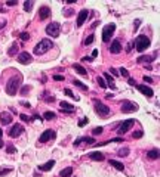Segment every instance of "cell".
Here are the masks:
<instances>
[{"label": "cell", "mask_w": 160, "mask_h": 177, "mask_svg": "<svg viewBox=\"0 0 160 177\" xmlns=\"http://www.w3.org/2000/svg\"><path fill=\"white\" fill-rule=\"evenodd\" d=\"M21 81H22V75H21V74L10 77V78L8 80V83H6V88H5L6 93H8L9 96H15L16 92H18V87H19Z\"/></svg>", "instance_id": "6da1fadb"}, {"label": "cell", "mask_w": 160, "mask_h": 177, "mask_svg": "<svg viewBox=\"0 0 160 177\" xmlns=\"http://www.w3.org/2000/svg\"><path fill=\"white\" fill-rule=\"evenodd\" d=\"M54 47V43L51 42V40H47V39H43L37 46L34 47V55H43V53H46L47 50H51Z\"/></svg>", "instance_id": "7a4b0ae2"}, {"label": "cell", "mask_w": 160, "mask_h": 177, "mask_svg": "<svg viewBox=\"0 0 160 177\" xmlns=\"http://www.w3.org/2000/svg\"><path fill=\"white\" fill-rule=\"evenodd\" d=\"M150 43H151V40L147 35H138L137 40H135V49L138 52H144L147 47H150Z\"/></svg>", "instance_id": "3957f363"}, {"label": "cell", "mask_w": 160, "mask_h": 177, "mask_svg": "<svg viewBox=\"0 0 160 177\" xmlns=\"http://www.w3.org/2000/svg\"><path fill=\"white\" fill-rule=\"evenodd\" d=\"M114 30H116V24H108L102 28V42L104 43H108L111 40V35L114 34Z\"/></svg>", "instance_id": "277c9868"}, {"label": "cell", "mask_w": 160, "mask_h": 177, "mask_svg": "<svg viewBox=\"0 0 160 177\" xmlns=\"http://www.w3.org/2000/svg\"><path fill=\"white\" fill-rule=\"evenodd\" d=\"M61 33V24L59 22H52L46 27V34L51 37H58Z\"/></svg>", "instance_id": "5b68a950"}, {"label": "cell", "mask_w": 160, "mask_h": 177, "mask_svg": "<svg viewBox=\"0 0 160 177\" xmlns=\"http://www.w3.org/2000/svg\"><path fill=\"white\" fill-rule=\"evenodd\" d=\"M95 112L100 117H107L110 114V108L107 105H104L101 100H95Z\"/></svg>", "instance_id": "8992f818"}, {"label": "cell", "mask_w": 160, "mask_h": 177, "mask_svg": "<svg viewBox=\"0 0 160 177\" xmlns=\"http://www.w3.org/2000/svg\"><path fill=\"white\" fill-rule=\"evenodd\" d=\"M133 124H135V120H126V121H123L120 125H119V129H117V133L122 136V134H126L132 127H133Z\"/></svg>", "instance_id": "52a82bcc"}, {"label": "cell", "mask_w": 160, "mask_h": 177, "mask_svg": "<svg viewBox=\"0 0 160 177\" xmlns=\"http://www.w3.org/2000/svg\"><path fill=\"white\" fill-rule=\"evenodd\" d=\"M138 111V105L130 100H123L122 102V112L129 114V112H137Z\"/></svg>", "instance_id": "ba28073f"}, {"label": "cell", "mask_w": 160, "mask_h": 177, "mask_svg": "<svg viewBox=\"0 0 160 177\" xmlns=\"http://www.w3.org/2000/svg\"><path fill=\"white\" fill-rule=\"evenodd\" d=\"M88 16H89V10L88 9H82L79 12V15H77V19H76V25H77V27H82V25L84 24V21L88 19Z\"/></svg>", "instance_id": "9c48e42d"}, {"label": "cell", "mask_w": 160, "mask_h": 177, "mask_svg": "<svg viewBox=\"0 0 160 177\" xmlns=\"http://www.w3.org/2000/svg\"><path fill=\"white\" fill-rule=\"evenodd\" d=\"M22 131H24V125H21V124L18 123V124H14V125H12V129L9 130V136H10V137H18L19 134H22Z\"/></svg>", "instance_id": "30bf717a"}, {"label": "cell", "mask_w": 160, "mask_h": 177, "mask_svg": "<svg viewBox=\"0 0 160 177\" xmlns=\"http://www.w3.org/2000/svg\"><path fill=\"white\" fill-rule=\"evenodd\" d=\"M55 136H56V133H55L54 130H46V131H43V134L40 136L39 142H40V143H46V142L51 140V139H55Z\"/></svg>", "instance_id": "8fae6325"}, {"label": "cell", "mask_w": 160, "mask_h": 177, "mask_svg": "<svg viewBox=\"0 0 160 177\" xmlns=\"http://www.w3.org/2000/svg\"><path fill=\"white\" fill-rule=\"evenodd\" d=\"M31 61H33V58H31V55L28 52H21L18 55V62H19V64H22V65H28Z\"/></svg>", "instance_id": "7c38bea8"}, {"label": "cell", "mask_w": 160, "mask_h": 177, "mask_svg": "<svg viewBox=\"0 0 160 177\" xmlns=\"http://www.w3.org/2000/svg\"><path fill=\"white\" fill-rule=\"evenodd\" d=\"M82 143H91V145H93L95 143V139L93 137H89V136H83V137H77L76 140H74V146H79Z\"/></svg>", "instance_id": "4fadbf2b"}, {"label": "cell", "mask_w": 160, "mask_h": 177, "mask_svg": "<svg viewBox=\"0 0 160 177\" xmlns=\"http://www.w3.org/2000/svg\"><path fill=\"white\" fill-rule=\"evenodd\" d=\"M137 88H138V90H139L144 96H147V97H151V96L154 95V92L151 90L148 86H144V84H139V86H138V84H137Z\"/></svg>", "instance_id": "5bb4252c"}, {"label": "cell", "mask_w": 160, "mask_h": 177, "mask_svg": "<svg viewBox=\"0 0 160 177\" xmlns=\"http://www.w3.org/2000/svg\"><path fill=\"white\" fill-rule=\"evenodd\" d=\"M12 115L9 112H6V111H3L2 114H0V123H2V125H8V124H10L12 123Z\"/></svg>", "instance_id": "9a60e30c"}, {"label": "cell", "mask_w": 160, "mask_h": 177, "mask_svg": "<svg viewBox=\"0 0 160 177\" xmlns=\"http://www.w3.org/2000/svg\"><path fill=\"white\" fill-rule=\"evenodd\" d=\"M122 52V44L119 40H114L111 44H110V53H113V55H117Z\"/></svg>", "instance_id": "2e32d148"}, {"label": "cell", "mask_w": 160, "mask_h": 177, "mask_svg": "<svg viewBox=\"0 0 160 177\" xmlns=\"http://www.w3.org/2000/svg\"><path fill=\"white\" fill-rule=\"evenodd\" d=\"M49 16H51V9H49L47 6H42V7L39 9V18H40L42 21H45V19H47Z\"/></svg>", "instance_id": "e0dca14e"}, {"label": "cell", "mask_w": 160, "mask_h": 177, "mask_svg": "<svg viewBox=\"0 0 160 177\" xmlns=\"http://www.w3.org/2000/svg\"><path fill=\"white\" fill-rule=\"evenodd\" d=\"M54 165H55V161L51 159V161H47V162L42 164V165H39V170H40V171H51Z\"/></svg>", "instance_id": "ac0fdd59"}, {"label": "cell", "mask_w": 160, "mask_h": 177, "mask_svg": "<svg viewBox=\"0 0 160 177\" xmlns=\"http://www.w3.org/2000/svg\"><path fill=\"white\" fill-rule=\"evenodd\" d=\"M102 75H104V78L107 80V81H105V83H107V87H110V88H113V90H114V88H116V84H114L113 77H111V75H110L108 72H104Z\"/></svg>", "instance_id": "d6986e66"}, {"label": "cell", "mask_w": 160, "mask_h": 177, "mask_svg": "<svg viewBox=\"0 0 160 177\" xmlns=\"http://www.w3.org/2000/svg\"><path fill=\"white\" fill-rule=\"evenodd\" d=\"M89 158L92 159V161H104V154H101V152H91L89 154Z\"/></svg>", "instance_id": "ffe728a7"}, {"label": "cell", "mask_w": 160, "mask_h": 177, "mask_svg": "<svg viewBox=\"0 0 160 177\" xmlns=\"http://www.w3.org/2000/svg\"><path fill=\"white\" fill-rule=\"evenodd\" d=\"M59 105H61V109H62L64 112H65V111H67V112H74V106H73L71 103H67V102H64V100H62Z\"/></svg>", "instance_id": "44dd1931"}, {"label": "cell", "mask_w": 160, "mask_h": 177, "mask_svg": "<svg viewBox=\"0 0 160 177\" xmlns=\"http://www.w3.org/2000/svg\"><path fill=\"white\" fill-rule=\"evenodd\" d=\"M110 162V165H113L116 170H119V171H123V170H125V165H123V164L122 162H119V161H114V159H110L108 161Z\"/></svg>", "instance_id": "7402d4cb"}, {"label": "cell", "mask_w": 160, "mask_h": 177, "mask_svg": "<svg viewBox=\"0 0 160 177\" xmlns=\"http://www.w3.org/2000/svg\"><path fill=\"white\" fill-rule=\"evenodd\" d=\"M73 176V167H67L64 170H61L59 177H71Z\"/></svg>", "instance_id": "603a6c76"}, {"label": "cell", "mask_w": 160, "mask_h": 177, "mask_svg": "<svg viewBox=\"0 0 160 177\" xmlns=\"http://www.w3.org/2000/svg\"><path fill=\"white\" fill-rule=\"evenodd\" d=\"M147 158H148V159H157L159 158V150L157 149L148 150V152H147Z\"/></svg>", "instance_id": "cb8c5ba5"}, {"label": "cell", "mask_w": 160, "mask_h": 177, "mask_svg": "<svg viewBox=\"0 0 160 177\" xmlns=\"http://www.w3.org/2000/svg\"><path fill=\"white\" fill-rule=\"evenodd\" d=\"M73 68H74V71L79 72L80 75H88V71H86L82 65H79V64H74V65H73Z\"/></svg>", "instance_id": "d4e9b609"}, {"label": "cell", "mask_w": 160, "mask_h": 177, "mask_svg": "<svg viewBox=\"0 0 160 177\" xmlns=\"http://www.w3.org/2000/svg\"><path fill=\"white\" fill-rule=\"evenodd\" d=\"M56 118V114L55 112H51V111H46L45 114H43V120H55Z\"/></svg>", "instance_id": "484cf974"}, {"label": "cell", "mask_w": 160, "mask_h": 177, "mask_svg": "<svg viewBox=\"0 0 160 177\" xmlns=\"http://www.w3.org/2000/svg\"><path fill=\"white\" fill-rule=\"evenodd\" d=\"M16 53H18V44L14 43V44L10 46V49L8 50V55H9V56H15Z\"/></svg>", "instance_id": "4316f807"}, {"label": "cell", "mask_w": 160, "mask_h": 177, "mask_svg": "<svg viewBox=\"0 0 160 177\" xmlns=\"http://www.w3.org/2000/svg\"><path fill=\"white\" fill-rule=\"evenodd\" d=\"M129 152H130L129 148H122V149H119V150H117V155H119V157H122V158H125V157H128V155H129Z\"/></svg>", "instance_id": "83f0119b"}, {"label": "cell", "mask_w": 160, "mask_h": 177, "mask_svg": "<svg viewBox=\"0 0 160 177\" xmlns=\"http://www.w3.org/2000/svg\"><path fill=\"white\" fill-rule=\"evenodd\" d=\"M139 64H142V62H151L153 61V56H148V55H144V56H139L138 59H137Z\"/></svg>", "instance_id": "f1b7e54d"}, {"label": "cell", "mask_w": 160, "mask_h": 177, "mask_svg": "<svg viewBox=\"0 0 160 177\" xmlns=\"http://www.w3.org/2000/svg\"><path fill=\"white\" fill-rule=\"evenodd\" d=\"M73 83H74V86H76V87L82 88V90H88V86H86V84H83L82 81H79V80H74Z\"/></svg>", "instance_id": "f546056e"}, {"label": "cell", "mask_w": 160, "mask_h": 177, "mask_svg": "<svg viewBox=\"0 0 160 177\" xmlns=\"http://www.w3.org/2000/svg\"><path fill=\"white\" fill-rule=\"evenodd\" d=\"M31 9H33V2H31V0H27V2L24 3V10H25V12H31Z\"/></svg>", "instance_id": "4dcf8cb0"}, {"label": "cell", "mask_w": 160, "mask_h": 177, "mask_svg": "<svg viewBox=\"0 0 160 177\" xmlns=\"http://www.w3.org/2000/svg\"><path fill=\"white\" fill-rule=\"evenodd\" d=\"M96 81H98V84H100V87L107 88V83H105V80H104L102 77H96Z\"/></svg>", "instance_id": "1f68e13d"}, {"label": "cell", "mask_w": 160, "mask_h": 177, "mask_svg": "<svg viewBox=\"0 0 160 177\" xmlns=\"http://www.w3.org/2000/svg\"><path fill=\"white\" fill-rule=\"evenodd\" d=\"M64 93L68 96V97H73V99H74V100H79V97L77 96H74V95H73V92L70 90V88H65V90H64Z\"/></svg>", "instance_id": "d6a6232c"}, {"label": "cell", "mask_w": 160, "mask_h": 177, "mask_svg": "<svg viewBox=\"0 0 160 177\" xmlns=\"http://www.w3.org/2000/svg\"><path fill=\"white\" fill-rule=\"evenodd\" d=\"M19 39H21L22 42H27V40H30V34H28V33H21V34H19Z\"/></svg>", "instance_id": "836d02e7"}, {"label": "cell", "mask_w": 160, "mask_h": 177, "mask_svg": "<svg viewBox=\"0 0 160 177\" xmlns=\"http://www.w3.org/2000/svg\"><path fill=\"white\" fill-rule=\"evenodd\" d=\"M93 39H95V37H93V34L88 35V37H86V40H84V44H86V46H89L91 43H93Z\"/></svg>", "instance_id": "e575fe53"}, {"label": "cell", "mask_w": 160, "mask_h": 177, "mask_svg": "<svg viewBox=\"0 0 160 177\" xmlns=\"http://www.w3.org/2000/svg\"><path fill=\"white\" fill-rule=\"evenodd\" d=\"M119 75H123V77H129V71L126 68H120L119 69Z\"/></svg>", "instance_id": "d590c367"}, {"label": "cell", "mask_w": 160, "mask_h": 177, "mask_svg": "<svg viewBox=\"0 0 160 177\" xmlns=\"http://www.w3.org/2000/svg\"><path fill=\"white\" fill-rule=\"evenodd\" d=\"M19 118H21L24 123H30V121H31V117L25 115V114H19Z\"/></svg>", "instance_id": "8d00e7d4"}, {"label": "cell", "mask_w": 160, "mask_h": 177, "mask_svg": "<svg viewBox=\"0 0 160 177\" xmlns=\"http://www.w3.org/2000/svg\"><path fill=\"white\" fill-rule=\"evenodd\" d=\"M6 152H8V154H15V152H16V149H15V146L8 145V146H6Z\"/></svg>", "instance_id": "74e56055"}, {"label": "cell", "mask_w": 160, "mask_h": 177, "mask_svg": "<svg viewBox=\"0 0 160 177\" xmlns=\"http://www.w3.org/2000/svg\"><path fill=\"white\" fill-rule=\"evenodd\" d=\"M73 14H74V10H73V9H67V10H64V16H65V18L73 16Z\"/></svg>", "instance_id": "f35d334b"}, {"label": "cell", "mask_w": 160, "mask_h": 177, "mask_svg": "<svg viewBox=\"0 0 160 177\" xmlns=\"http://www.w3.org/2000/svg\"><path fill=\"white\" fill-rule=\"evenodd\" d=\"M30 88H31L30 86H24V87L21 88V95H27V93L30 92Z\"/></svg>", "instance_id": "ab89813d"}, {"label": "cell", "mask_w": 160, "mask_h": 177, "mask_svg": "<svg viewBox=\"0 0 160 177\" xmlns=\"http://www.w3.org/2000/svg\"><path fill=\"white\" fill-rule=\"evenodd\" d=\"M104 131V129L102 127H96V129H93V136H98V134H101Z\"/></svg>", "instance_id": "60d3db41"}, {"label": "cell", "mask_w": 160, "mask_h": 177, "mask_svg": "<svg viewBox=\"0 0 160 177\" xmlns=\"http://www.w3.org/2000/svg\"><path fill=\"white\" fill-rule=\"evenodd\" d=\"M12 170L10 168H2V170H0V177H2V176H6V174H9Z\"/></svg>", "instance_id": "b9f144b4"}, {"label": "cell", "mask_w": 160, "mask_h": 177, "mask_svg": "<svg viewBox=\"0 0 160 177\" xmlns=\"http://www.w3.org/2000/svg\"><path fill=\"white\" fill-rule=\"evenodd\" d=\"M54 80H55V81H64V75L55 74V75H54Z\"/></svg>", "instance_id": "7bdbcfd3"}, {"label": "cell", "mask_w": 160, "mask_h": 177, "mask_svg": "<svg viewBox=\"0 0 160 177\" xmlns=\"http://www.w3.org/2000/svg\"><path fill=\"white\" fill-rule=\"evenodd\" d=\"M88 123H89V120H88V118H83L82 121H79V127H84V125L88 124Z\"/></svg>", "instance_id": "ee69618b"}, {"label": "cell", "mask_w": 160, "mask_h": 177, "mask_svg": "<svg viewBox=\"0 0 160 177\" xmlns=\"http://www.w3.org/2000/svg\"><path fill=\"white\" fill-rule=\"evenodd\" d=\"M133 137H135V139H139V137H142V131H141V130L135 131V133H133Z\"/></svg>", "instance_id": "f6af8a7d"}, {"label": "cell", "mask_w": 160, "mask_h": 177, "mask_svg": "<svg viewBox=\"0 0 160 177\" xmlns=\"http://www.w3.org/2000/svg\"><path fill=\"white\" fill-rule=\"evenodd\" d=\"M144 81L151 84V83H153V78H151V77H148V75H144Z\"/></svg>", "instance_id": "bcb514c9"}, {"label": "cell", "mask_w": 160, "mask_h": 177, "mask_svg": "<svg viewBox=\"0 0 160 177\" xmlns=\"http://www.w3.org/2000/svg\"><path fill=\"white\" fill-rule=\"evenodd\" d=\"M6 6H16V2L15 0H9V2H6Z\"/></svg>", "instance_id": "7dc6e473"}, {"label": "cell", "mask_w": 160, "mask_h": 177, "mask_svg": "<svg viewBox=\"0 0 160 177\" xmlns=\"http://www.w3.org/2000/svg\"><path fill=\"white\" fill-rule=\"evenodd\" d=\"M19 105H22V106H25V108H31V105H30L28 102H25V100H22V102H19Z\"/></svg>", "instance_id": "c3c4849f"}, {"label": "cell", "mask_w": 160, "mask_h": 177, "mask_svg": "<svg viewBox=\"0 0 160 177\" xmlns=\"http://www.w3.org/2000/svg\"><path fill=\"white\" fill-rule=\"evenodd\" d=\"M139 25H141V19H137V21H135V31L138 30V27H139Z\"/></svg>", "instance_id": "681fc988"}, {"label": "cell", "mask_w": 160, "mask_h": 177, "mask_svg": "<svg viewBox=\"0 0 160 177\" xmlns=\"http://www.w3.org/2000/svg\"><path fill=\"white\" fill-rule=\"evenodd\" d=\"M110 72H111V74L114 75V77H117V75H119V71H117V69H114V68H111V69H110Z\"/></svg>", "instance_id": "f907efd6"}, {"label": "cell", "mask_w": 160, "mask_h": 177, "mask_svg": "<svg viewBox=\"0 0 160 177\" xmlns=\"http://www.w3.org/2000/svg\"><path fill=\"white\" fill-rule=\"evenodd\" d=\"M132 47H133V43L130 42V43L128 44V47H126V52H130V50H132Z\"/></svg>", "instance_id": "816d5d0a"}, {"label": "cell", "mask_w": 160, "mask_h": 177, "mask_svg": "<svg viewBox=\"0 0 160 177\" xmlns=\"http://www.w3.org/2000/svg\"><path fill=\"white\" fill-rule=\"evenodd\" d=\"M83 61H84V62H92L93 59H92L91 56H84V58H83Z\"/></svg>", "instance_id": "f5cc1de1"}, {"label": "cell", "mask_w": 160, "mask_h": 177, "mask_svg": "<svg viewBox=\"0 0 160 177\" xmlns=\"http://www.w3.org/2000/svg\"><path fill=\"white\" fill-rule=\"evenodd\" d=\"M96 56H98V50H93V52H92V56H91V58L93 59V58H96Z\"/></svg>", "instance_id": "db71d44e"}, {"label": "cell", "mask_w": 160, "mask_h": 177, "mask_svg": "<svg viewBox=\"0 0 160 177\" xmlns=\"http://www.w3.org/2000/svg\"><path fill=\"white\" fill-rule=\"evenodd\" d=\"M129 84H130V86H137V83H135L133 78H129Z\"/></svg>", "instance_id": "11a10c76"}, {"label": "cell", "mask_w": 160, "mask_h": 177, "mask_svg": "<svg viewBox=\"0 0 160 177\" xmlns=\"http://www.w3.org/2000/svg\"><path fill=\"white\" fill-rule=\"evenodd\" d=\"M45 100H46V102H54V100H55V97H46Z\"/></svg>", "instance_id": "9f6ffc18"}, {"label": "cell", "mask_w": 160, "mask_h": 177, "mask_svg": "<svg viewBox=\"0 0 160 177\" xmlns=\"http://www.w3.org/2000/svg\"><path fill=\"white\" fill-rule=\"evenodd\" d=\"M5 25H6V21H2V22H0V28H3Z\"/></svg>", "instance_id": "6f0895ef"}, {"label": "cell", "mask_w": 160, "mask_h": 177, "mask_svg": "<svg viewBox=\"0 0 160 177\" xmlns=\"http://www.w3.org/2000/svg\"><path fill=\"white\" fill-rule=\"evenodd\" d=\"M2 136H3V130L0 129V140H2Z\"/></svg>", "instance_id": "680465c9"}, {"label": "cell", "mask_w": 160, "mask_h": 177, "mask_svg": "<svg viewBox=\"0 0 160 177\" xmlns=\"http://www.w3.org/2000/svg\"><path fill=\"white\" fill-rule=\"evenodd\" d=\"M3 146H5V145H3V142H2V140H0V148H3Z\"/></svg>", "instance_id": "91938a15"}]
</instances>
